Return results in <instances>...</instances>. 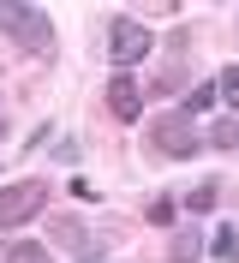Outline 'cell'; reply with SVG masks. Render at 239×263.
Instances as JSON below:
<instances>
[{"label": "cell", "instance_id": "cell-1", "mask_svg": "<svg viewBox=\"0 0 239 263\" xmlns=\"http://www.w3.org/2000/svg\"><path fill=\"white\" fill-rule=\"evenodd\" d=\"M150 144L161 149V156H168V162H191V156H197V149H204V132H197V120L191 114H161L156 126H150Z\"/></svg>", "mask_w": 239, "mask_h": 263}, {"label": "cell", "instance_id": "cell-2", "mask_svg": "<svg viewBox=\"0 0 239 263\" xmlns=\"http://www.w3.org/2000/svg\"><path fill=\"white\" fill-rule=\"evenodd\" d=\"M48 210V185L42 180H18V185H0V228H24Z\"/></svg>", "mask_w": 239, "mask_h": 263}, {"label": "cell", "instance_id": "cell-3", "mask_svg": "<svg viewBox=\"0 0 239 263\" xmlns=\"http://www.w3.org/2000/svg\"><path fill=\"white\" fill-rule=\"evenodd\" d=\"M12 36H18V48L30 54V60H54V48H60V42H54V18H48L42 6H24L18 24H12Z\"/></svg>", "mask_w": 239, "mask_h": 263}, {"label": "cell", "instance_id": "cell-4", "mask_svg": "<svg viewBox=\"0 0 239 263\" xmlns=\"http://www.w3.org/2000/svg\"><path fill=\"white\" fill-rule=\"evenodd\" d=\"M150 48H156L150 24H138V18H114V30H108V54H114V66H120V72H126V66H138Z\"/></svg>", "mask_w": 239, "mask_h": 263}, {"label": "cell", "instance_id": "cell-5", "mask_svg": "<svg viewBox=\"0 0 239 263\" xmlns=\"http://www.w3.org/2000/svg\"><path fill=\"white\" fill-rule=\"evenodd\" d=\"M108 114L120 120V126H132V120L143 114V90L126 78V72H114V78H108Z\"/></svg>", "mask_w": 239, "mask_h": 263}, {"label": "cell", "instance_id": "cell-6", "mask_svg": "<svg viewBox=\"0 0 239 263\" xmlns=\"http://www.w3.org/2000/svg\"><path fill=\"white\" fill-rule=\"evenodd\" d=\"M174 263H197L204 257V233H191V228H174V251H168Z\"/></svg>", "mask_w": 239, "mask_h": 263}, {"label": "cell", "instance_id": "cell-7", "mask_svg": "<svg viewBox=\"0 0 239 263\" xmlns=\"http://www.w3.org/2000/svg\"><path fill=\"white\" fill-rule=\"evenodd\" d=\"M204 257L233 263V257H239V233H233V228H215V239H204Z\"/></svg>", "mask_w": 239, "mask_h": 263}, {"label": "cell", "instance_id": "cell-8", "mask_svg": "<svg viewBox=\"0 0 239 263\" xmlns=\"http://www.w3.org/2000/svg\"><path fill=\"white\" fill-rule=\"evenodd\" d=\"M6 263H54V257H48V246H36V239H12V246H6Z\"/></svg>", "mask_w": 239, "mask_h": 263}, {"label": "cell", "instance_id": "cell-9", "mask_svg": "<svg viewBox=\"0 0 239 263\" xmlns=\"http://www.w3.org/2000/svg\"><path fill=\"white\" fill-rule=\"evenodd\" d=\"M215 203H222V192H215V180H204V185H197V192L186 197V210H191V215H209V210H215Z\"/></svg>", "mask_w": 239, "mask_h": 263}, {"label": "cell", "instance_id": "cell-10", "mask_svg": "<svg viewBox=\"0 0 239 263\" xmlns=\"http://www.w3.org/2000/svg\"><path fill=\"white\" fill-rule=\"evenodd\" d=\"M209 102H215V84H197V90H186V102H179V114H191V120H197V114L209 108Z\"/></svg>", "mask_w": 239, "mask_h": 263}, {"label": "cell", "instance_id": "cell-11", "mask_svg": "<svg viewBox=\"0 0 239 263\" xmlns=\"http://www.w3.org/2000/svg\"><path fill=\"white\" fill-rule=\"evenodd\" d=\"M204 144H215V149H233V144H239V126H233V120H215Z\"/></svg>", "mask_w": 239, "mask_h": 263}, {"label": "cell", "instance_id": "cell-12", "mask_svg": "<svg viewBox=\"0 0 239 263\" xmlns=\"http://www.w3.org/2000/svg\"><path fill=\"white\" fill-rule=\"evenodd\" d=\"M174 210H179V197H156V203L143 210V221H156V228H168V221H174Z\"/></svg>", "mask_w": 239, "mask_h": 263}, {"label": "cell", "instance_id": "cell-13", "mask_svg": "<svg viewBox=\"0 0 239 263\" xmlns=\"http://www.w3.org/2000/svg\"><path fill=\"white\" fill-rule=\"evenodd\" d=\"M215 96H222L227 108H239V66H227V72H222V84H215Z\"/></svg>", "mask_w": 239, "mask_h": 263}, {"label": "cell", "instance_id": "cell-14", "mask_svg": "<svg viewBox=\"0 0 239 263\" xmlns=\"http://www.w3.org/2000/svg\"><path fill=\"white\" fill-rule=\"evenodd\" d=\"M18 12H24V0H0V30H12Z\"/></svg>", "mask_w": 239, "mask_h": 263}, {"label": "cell", "instance_id": "cell-15", "mask_svg": "<svg viewBox=\"0 0 239 263\" xmlns=\"http://www.w3.org/2000/svg\"><path fill=\"white\" fill-rule=\"evenodd\" d=\"M0 120H6V114H0Z\"/></svg>", "mask_w": 239, "mask_h": 263}]
</instances>
